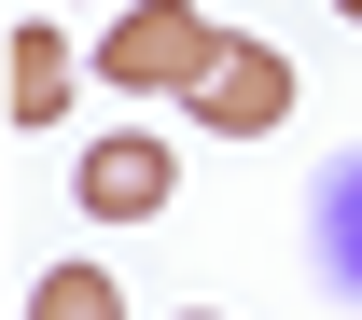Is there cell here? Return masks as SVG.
<instances>
[{
  "instance_id": "6da1fadb",
  "label": "cell",
  "mask_w": 362,
  "mask_h": 320,
  "mask_svg": "<svg viewBox=\"0 0 362 320\" xmlns=\"http://www.w3.org/2000/svg\"><path fill=\"white\" fill-rule=\"evenodd\" d=\"M209 56H223L209 0H126V14H112V42H98V84H126V97H181Z\"/></svg>"
},
{
  "instance_id": "7a4b0ae2",
  "label": "cell",
  "mask_w": 362,
  "mask_h": 320,
  "mask_svg": "<svg viewBox=\"0 0 362 320\" xmlns=\"http://www.w3.org/2000/svg\"><path fill=\"white\" fill-rule=\"evenodd\" d=\"M181 112H195L209 139H265L279 112H293V56H279V42H223L195 84H181Z\"/></svg>"
},
{
  "instance_id": "3957f363",
  "label": "cell",
  "mask_w": 362,
  "mask_h": 320,
  "mask_svg": "<svg viewBox=\"0 0 362 320\" xmlns=\"http://www.w3.org/2000/svg\"><path fill=\"white\" fill-rule=\"evenodd\" d=\"M168 182H181L168 139H153V126H112V139L84 153V182H70V195H84L98 223H153V209H168Z\"/></svg>"
},
{
  "instance_id": "277c9868",
  "label": "cell",
  "mask_w": 362,
  "mask_h": 320,
  "mask_svg": "<svg viewBox=\"0 0 362 320\" xmlns=\"http://www.w3.org/2000/svg\"><path fill=\"white\" fill-rule=\"evenodd\" d=\"M0 84H14V126H56V97H70V42H56L42 14L14 28V56H0Z\"/></svg>"
},
{
  "instance_id": "5b68a950",
  "label": "cell",
  "mask_w": 362,
  "mask_h": 320,
  "mask_svg": "<svg viewBox=\"0 0 362 320\" xmlns=\"http://www.w3.org/2000/svg\"><path fill=\"white\" fill-rule=\"evenodd\" d=\"M28 320H126V292H112V265H42L28 278Z\"/></svg>"
},
{
  "instance_id": "8992f818",
  "label": "cell",
  "mask_w": 362,
  "mask_h": 320,
  "mask_svg": "<svg viewBox=\"0 0 362 320\" xmlns=\"http://www.w3.org/2000/svg\"><path fill=\"white\" fill-rule=\"evenodd\" d=\"M320 265H334V278L362 292V153L334 167V182H320Z\"/></svg>"
},
{
  "instance_id": "52a82bcc",
  "label": "cell",
  "mask_w": 362,
  "mask_h": 320,
  "mask_svg": "<svg viewBox=\"0 0 362 320\" xmlns=\"http://www.w3.org/2000/svg\"><path fill=\"white\" fill-rule=\"evenodd\" d=\"M334 14H349V28H362V0H334Z\"/></svg>"
},
{
  "instance_id": "ba28073f",
  "label": "cell",
  "mask_w": 362,
  "mask_h": 320,
  "mask_svg": "<svg viewBox=\"0 0 362 320\" xmlns=\"http://www.w3.org/2000/svg\"><path fill=\"white\" fill-rule=\"evenodd\" d=\"M181 320H223V307H181Z\"/></svg>"
}]
</instances>
